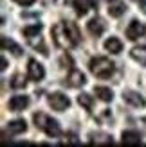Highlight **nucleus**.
<instances>
[{"mask_svg":"<svg viewBox=\"0 0 146 147\" xmlns=\"http://www.w3.org/2000/svg\"><path fill=\"white\" fill-rule=\"evenodd\" d=\"M123 144L125 145H139L141 144V135L137 131H123Z\"/></svg>","mask_w":146,"mask_h":147,"instance_id":"nucleus-14","label":"nucleus"},{"mask_svg":"<svg viewBox=\"0 0 146 147\" xmlns=\"http://www.w3.org/2000/svg\"><path fill=\"white\" fill-rule=\"evenodd\" d=\"M85 83H87L85 76L79 70H74V68L70 70V74L67 76V79H65V84L70 86V88H79V86H83Z\"/></svg>","mask_w":146,"mask_h":147,"instance_id":"nucleus-8","label":"nucleus"},{"mask_svg":"<svg viewBox=\"0 0 146 147\" xmlns=\"http://www.w3.org/2000/svg\"><path fill=\"white\" fill-rule=\"evenodd\" d=\"M2 49H4V50H11L14 56H22V49H20L13 40L7 38V36H2Z\"/></svg>","mask_w":146,"mask_h":147,"instance_id":"nucleus-17","label":"nucleus"},{"mask_svg":"<svg viewBox=\"0 0 146 147\" xmlns=\"http://www.w3.org/2000/svg\"><path fill=\"white\" fill-rule=\"evenodd\" d=\"M11 88H14V90H22V88H25V77L22 76V74H16V76L11 79Z\"/></svg>","mask_w":146,"mask_h":147,"instance_id":"nucleus-22","label":"nucleus"},{"mask_svg":"<svg viewBox=\"0 0 146 147\" xmlns=\"http://www.w3.org/2000/svg\"><path fill=\"white\" fill-rule=\"evenodd\" d=\"M126 13V5L125 2H119V0H115V4H108V14H110L112 18H119L123 14Z\"/></svg>","mask_w":146,"mask_h":147,"instance_id":"nucleus-13","label":"nucleus"},{"mask_svg":"<svg viewBox=\"0 0 146 147\" xmlns=\"http://www.w3.org/2000/svg\"><path fill=\"white\" fill-rule=\"evenodd\" d=\"M13 2H16L18 5H24V7H29L34 4V0H13Z\"/></svg>","mask_w":146,"mask_h":147,"instance_id":"nucleus-24","label":"nucleus"},{"mask_svg":"<svg viewBox=\"0 0 146 147\" xmlns=\"http://www.w3.org/2000/svg\"><path fill=\"white\" fill-rule=\"evenodd\" d=\"M144 34H146V25L141 24V22H137V20L130 22V25L126 27V38H128L130 41L139 40V38H143Z\"/></svg>","mask_w":146,"mask_h":147,"instance_id":"nucleus-5","label":"nucleus"},{"mask_svg":"<svg viewBox=\"0 0 146 147\" xmlns=\"http://www.w3.org/2000/svg\"><path fill=\"white\" fill-rule=\"evenodd\" d=\"M105 2H108V4H110V2H115V0H105Z\"/></svg>","mask_w":146,"mask_h":147,"instance_id":"nucleus-28","label":"nucleus"},{"mask_svg":"<svg viewBox=\"0 0 146 147\" xmlns=\"http://www.w3.org/2000/svg\"><path fill=\"white\" fill-rule=\"evenodd\" d=\"M60 63H61V67L63 68H69V70H72V59H70V56H67V54H63L61 56V59H60Z\"/></svg>","mask_w":146,"mask_h":147,"instance_id":"nucleus-23","label":"nucleus"},{"mask_svg":"<svg viewBox=\"0 0 146 147\" xmlns=\"http://www.w3.org/2000/svg\"><path fill=\"white\" fill-rule=\"evenodd\" d=\"M49 104L54 111H65L69 106H70V100L67 95L63 93H50L49 95Z\"/></svg>","mask_w":146,"mask_h":147,"instance_id":"nucleus-4","label":"nucleus"},{"mask_svg":"<svg viewBox=\"0 0 146 147\" xmlns=\"http://www.w3.org/2000/svg\"><path fill=\"white\" fill-rule=\"evenodd\" d=\"M27 72H29V79L34 81V83H40V81L45 77V68H43L36 59H29Z\"/></svg>","mask_w":146,"mask_h":147,"instance_id":"nucleus-6","label":"nucleus"},{"mask_svg":"<svg viewBox=\"0 0 146 147\" xmlns=\"http://www.w3.org/2000/svg\"><path fill=\"white\" fill-rule=\"evenodd\" d=\"M78 102H79V106H83L87 111H92V104H94V100L89 93H81V95H78Z\"/></svg>","mask_w":146,"mask_h":147,"instance_id":"nucleus-19","label":"nucleus"},{"mask_svg":"<svg viewBox=\"0 0 146 147\" xmlns=\"http://www.w3.org/2000/svg\"><path fill=\"white\" fill-rule=\"evenodd\" d=\"M130 56H132L134 61H137L139 65L146 67V47H134L132 52H130Z\"/></svg>","mask_w":146,"mask_h":147,"instance_id":"nucleus-15","label":"nucleus"},{"mask_svg":"<svg viewBox=\"0 0 146 147\" xmlns=\"http://www.w3.org/2000/svg\"><path fill=\"white\" fill-rule=\"evenodd\" d=\"M134 2H137V4H143V2H144V0H134Z\"/></svg>","mask_w":146,"mask_h":147,"instance_id":"nucleus-27","label":"nucleus"},{"mask_svg":"<svg viewBox=\"0 0 146 147\" xmlns=\"http://www.w3.org/2000/svg\"><path fill=\"white\" fill-rule=\"evenodd\" d=\"M94 7H96V0H74V9L78 16H85Z\"/></svg>","mask_w":146,"mask_h":147,"instance_id":"nucleus-11","label":"nucleus"},{"mask_svg":"<svg viewBox=\"0 0 146 147\" xmlns=\"http://www.w3.org/2000/svg\"><path fill=\"white\" fill-rule=\"evenodd\" d=\"M42 32V24H34V25H31V27H25L24 29V36L29 40V38H36Z\"/></svg>","mask_w":146,"mask_h":147,"instance_id":"nucleus-20","label":"nucleus"},{"mask_svg":"<svg viewBox=\"0 0 146 147\" xmlns=\"http://www.w3.org/2000/svg\"><path fill=\"white\" fill-rule=\"evenodd\" d=\"M50 34H53V40L56 43V47H60L63 50L74 49L78 43L81 41L78 27L74 24H70V22H60V24H56L50 29Z\"/></svg>","mask_w":146,"mask_h":147,"instance_id":"nucleus-1","label":"nucleus"},{"mask_svg":"<svg viewBox=\"0 0 146 147\" xmlns=\"http://www.w3.org/2000/svg\"><path fill=\"white\" fill-rule=\"evenodd\" d=\"M87 31H89L90 36H94V38H99V36L105 32L103 20H101V18H92L89 24H87Z\"/></svg>","mask_w":146,"mask_h":147,"instance_id":"nucleus-10","label":"nucleus"},{"mask_svg":"<svg viewBox=\"0 0 146 147\" xmlns=\"http://www.w3.org/2000/svg\"><path fill=\"white\" fill-rule=\"evenodd\" d=\"M139 5H141V9H143V13H146V0H144L143 4H139Z\"/></svg>","mask_w":146,"mask_h":147,"instance_id":"nucleus-26","label":"nucleus"},{"mask_svg":"<svg viewBox=\"0 0 146 147\" xmlns=\"http://www.w3.org/2000/svg\"><path fill=\"white\" fill-rule=\"evenodd\" d=\"M0 65H2L0 68H2V70H5V67H7V61H5V57H2V59H0Z\"/></svg>","mask_w":146,"mask_h":147,"instance_id":"nucleus-25","label":"nucleus"},{"mask_svg":"<svg viewBox=\"0 0 146 147\" xmlns=\"http://www.w3.org/2000/svg\"><path fill=\"white\" fill-rule=\"evenodd\" d=\"M92 138H94L92 144H96V145H112V136H108V135L99 133V135H94Z\"/></svg>","mask_w":146,"mask_h":147,"instance_id":"nucleus-21","label":"nucleus"},{"mask_svg":"<svg viewBox=\"0 0 146 147\" xmlns=\"http://www.w3.org/2000/svg\"><path fill=\"white\" fill-rule=\"evenodd\" d=\"M25 131H27V124H25V120H13V122H9V126L5 127L4 135L9 133L11 136H14V135H22V133H25Z\"/></svg>","mask_w":146,"mask_h":147,"instance_id":"nucleus-12","label":"nucleus"},{"mask_svg":"<svg viewBox=\"0 0 146 147\" xmlns=\"http://www.w3.org/2000/svg\"><path fill=\"white\" fill-rule=\"evenodd\" d=\"M123 100H125L126 104L134 106V108H144L146 106V100L141 97L139 93H135V92H125V93H123Z\"/></svg>","mask_w":146,"mask_h":147,"instance_id":"nucleus-9","label":"nucleus"},{"mask_svg":"<svg viewBox=\"0 0 146 147\" xmlns=\"http://www.w3.org/2000/svg\"><path fill=\"white\" fill-rule=\"evenodd\" d=\"M90 72L99 79H108L114 74V63L106 57H94L89 65Z\"/></svg>","mask_w":146,"mask_h":147,"instance_id":"nucleus-3","label":"nucleus"},{"mask_svg":"<svg viewBox=\"0 0 146 147\" xmlns=\"http://www.w3.org/2000/svg\"><path fill=\"white\" fill-rule=\"evenodd\" d=\"M105 49H106L110 54H119L121 50H123V43H121L117 38H108V40L105 41Z\"/></svg>","mask_w":146,"mask_h":147,"instance_id":"nucleus-16","label":"nucleus"},{"mask_svg":"<svg viewBox=\"0 0 146 147\" xmlns=\"http://www.w3.org/2000/svg\"><path fill=\"white\" fill-rule=\"evenodd\" d=\"M94 92H96V95L103 100V102H110L114 99V95L110 92V88H105V86H96L94 88Z\"/></svg>","mask_w":146,"mask_h":147,"instance_id":"nucleus-18","label":"nucleus"},{"mask_svg":"<svg viewBox=\"0 0 146 147\" xmlns=\"http://www.w3.org/2000/svg\"><path fill=\"white\" fill-rule=\"evenodd\" d=\"M33 120H34V126L42 129L49 138H58L61 136V127L56 120H53L50 117H47L45 113H34L33 115Z\"/></svg>","mask_w":146,"mask_h":147,"instance_id":"nucleus-2","label":"nucleus"},{"mask_svg":"<svg viewBox=\"0 0 146 147\" xmlns=\"http://www.w3.org/2000/svg\"><path fill=\"white\" fill-rule=\"evenodd\" d=\"M29 106V97L27 95H14V97H11L9 100V111H24V109Z\"/></svg>","mask_w":146,"mask_h":147,"instance_id":"nucleus-7","label":"nucleus"}]
</instances>
